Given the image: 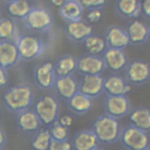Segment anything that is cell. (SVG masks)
<instances>
[{
  "mask_svg": "<svg viewBox=\"0 0 150 150\" xmlns=\"http://www.w3.org/2000/svg\"><path fill=\"white\" fill-rule=\"evenodd\" d=\"M33 102H34V97H33L32 88L26 83L14 84L9 87L4 94L5 107L9 111L15 114L30 109Z\"/></svg>",
  "mask_w": 150,
  "mask_h": 150,
  "instance_id": "obj_1",
  "label": "cell"
},
{
  "mask_svg": "<svg viewBox=\"0 0 150 150\" xmlns=\"http://www.w3.org/2000/svg\"><path fill=\"white\" fill-rule=\"evenodd\" d=\"M91 130L100 143L112 144L120 138L121 125L117 120L103 114L95 120Z\"/></svg>",
  "mask_w": 150,
  "mask_h": 150,
  "instance_id": "obj_2",
  "label": "cell"
},
{
  "mask_svg": "<svg viewBox=\"0 0 150 150\" xmlns=\"http://www.w3.org/2000/svg\"><path fill=\"white\" fill-rule=\"evenodd\" d=\"M33 111L36 114L41 124L50 127L59 118V100L50 94L43 95L33 102Z\"/></svg>",
  "mask_w": 150,
  "mask_h": 150,
  "instance_id": "obj_3",
  "label": "cell"
},
{
  "mask_svg": "<svg viewBox=\"0 0 150 150\" xmlns=\"http://www.w3.org/2000/svg\"><path fill=\"white\" fill-rule=\"evenodd\" d=\"M20 60L32 61L45 52V43L34 35H19L14 41Z\"/></svg>",
  "mask_w": 150,
  "mask_h": 150,
  "instance_id": "obj_4",
  "label": "cell"
},
{
  "mask_svg": "<svg viewBox=\"0 0 150 150\" xmlns=\"http://www.w3.org/2000/svg\"><path fill=\"white\" fill-rule=\"evenodd\" d=\"M118 141L127 150H144L150 145L148 132L139 130L130 124L121 129Z\"/></svg>",
  "mask_w": 150,
  "mask_h": 150,
  "instance_id": "obj_5",
  "label": "cell"
},
{
  "mask_svg": "<svg viewBox=\"0 0 150 150\" xmlns=\"http://www.w3.org/2000/svg\"><path fill=\"white\" fill-rule=\"evenodd\" d=\"M23 23L27 28L35 32H46L53 25V18L49 11L41 6L32 7L29 13L23 19Z\"/></svg>",
  "mask_w": 150,
  "mask_h": 150,
  "instance_id": "obj_6",
  "label": "cell"
},
{
  "mask_svg": "<svg viewBox=\"0 0 150 150\" xmlns=\"http://www.w3.org/2000/svg\"><path fill=\"white\" fill-rule=\"evenodd\" d=\"M150 77V66L142 61L135 60L127 64L124 68V80L129 84L141 86L145 83Z\"/></svg>",
  "mask_w": 150,
  "mask_h": 150,
  "instance_id": "obj_7",
  "label": "cell"
},
{
  "mask_svg": "<svg viewBox=\"0 0 150 150\" xmlns=\"http://www.w3.org/2000/svg\"><path fill=\"white\" fill-rule=\"evenodd\" d=\"M130 111V103L125 95L105 96L104 98V114L118 120L127 116Z\"/></svg>",
  "mask_w": 150,
  "mask_h": 150,
  "instance_id": "obj_8",
  "label": "cell"
},
{
  "mask_svg": "<svg viewBox=\"0 0 150 150\" xmlns=\"http://www.w3.org/2000/svg\"><path fill=\"white\" fill-rule=\"evenodd\" d=\"M34 81L36 86L42 90L53 89L54 82L56 79V74L54 70V63L52 62H43L34 68Z\"/></svg>",
  "mask_w": 150,
  "mask_h": 150,
  "instance_id": "obj_9",
  "label": "cell"
},
{
  "mask_svg": "<svg viewBox=\"0 0 150 150\" xmlns=\"http://www.w3.org/2000/svg\"><path fill=\"white\" fill-rule=\"evenodd\" d=\"M103 82L104 77L101 75H82L79 82V93L94 100L102 94Z\"/></svg>",
  "mask_w": 150,
  "mask_h": 150,
  "instance_id": "obj_10",
  "label": "cell"
},
{
  "mask_svg": "<svg viewBox=\"0 0 150 150\" xmlns=\"http://www.w3.org/2000/svg\"><path fill=\"white\" fill-rule=\"evenodd\" d=\"M102 61L104 64V68L112 73H118L123 70L127 64L128 60L122 49H114V48H107L102 55Z\"/></svg>",
  "mask_w": 150,
  "mask_h": 150,
  "instance_id": "obj_11",
  "label": "cell"
},
{
  "mask_svg": "<svg viewBox=\"0 0 150 150\" xmlns=\"http://www.w3.org/2000/svg\"><path fill=\"white\" fill-rule=\"evenodd\" d=\"M53 89L57 96L64 101H68L79 91V81L73 76H56Z\"/></svg>",
  "mask_w": 150,
  "mask_h": 150,
  "instance_id": "obj_12",
  "label": "cell"
},
{
  "mask_svg": "<svg viewBox=\"0 0 150 150\" xmlns=\"http://www.w3.org/2000/svg\"><path fill=\"white\" fill-rule=\"evenodd\" d=\"M104 69L101 56L86 54L77 59V71L81 75H100Z\"/></svg>",
  "mask_w": 150,
  "mask_h": 150,
  "instance_id": "obj_13",
  "label": "cell"
},
{
  "mask_svg": "<svg viewBox=\"0 0 150 150\" xmlns=\"http://www.w3.org/2000/svg\"><path fill=\"white\" fill-rule=\"evenodd\" d=\"M16 125L21 132L33 135L41 128V122L33 109H27L16 114Z\"/></svg>",
  "mask_w": 150,
  "mask_h": 150,
  "instance_id": "obj_14",
  "label": "cell"
},
{
  "mask_svg": "<svg viewBox=\"0 0 150 150\" xmlns=\"http://www.w3.org/2000/svg\"><path fill=\"white\" fill-rule=\"evenodd\" d=\"M64 33L67 38L73 42H83L88 36L93 34V28L87 22L79 20V21H71L67 22Z\"/></svg>",
  "mask_w": 150,
  "mask_h": 150,
  "instance_id": "obj_15",
  "label": "cell"
},
{
  "mask_svg": "<svg viewBox=\"0 0 150 150\" xmlns=\"http://www.w3.org/2000/svg\"><path fill=\"white\" fill-rule=\"evenodd\" d=\"M70 143L73 150H95L100 144L91 129H83L77 131L73 136Z\"/></svg>",
  "mask_w": 150,
  "mask_h": 150,
  "instance_id": "obj_16",
  "label": "cell"
},
{
  "mask_svg": "<svg viewBox=\"0 0 150 150\" xmlns=\"http://www.w3.org/2000/svg\"><path fill=\"white\" fill-rule=\"evenodd\" d=\"M104 41H105L107 48L122 49V50L130 43L125 29L117 26H111L105 30Z\"/></svg>",
  "mask_w": 150,
  "mask_h": 150,
  "instance_id": "obj_17",
  "label": "cell"
},
{
  "mask_svg": "<svg viewBox=\"0 0 150 150\" xmlns=\"http://www.w3.org/2000/svg\"><path fill=\"white\" fill-rule=\"evenodd\" d=\"M131 84H129L124 77H121L118 75H110L107 79H104L103 82V91L105 93V96H118V95H125L130 91Z\"/></svg>",
  "mask_w": 150,
  "mask_h": 150,
  "instance_id": "obj_18",
  "label": "cell"
},
{
  "mask_svg": "<svg viewBox=\"0 0 150 150\" xmlns=\"http://www.w3.org/2000/svg\"><path fill=\"white\" fill-rule=\"evenodd\" d=\"M20 57L16 50V46L13 41L0 40V66L8 69L19 62Z\"/></svg>",
  "mask_w": 150,
  "mask_h": 150,
  "instance_id": "obj_19",
  "label": "cell"
},
{
  "mask_svg": "<svg viewBox=\"0 0 150 150\" xmlns=\"http://www.w3.org/2000/svg\"><path fill=\"white\" fill-rule=\"evenodd\" d=\"M84 8L80 4L79 0H64L63 4L59 7V13L62 19L67 22L82 20Z\"/></svg>",
  "mask_w": 150,
  "mask_h": 150,
  "instance_id": "obj_20",
  "label": "cell"
},
{
  "mask_svg": "<svg viewBox=\"0 0 150 150\" xmlns=\"http://www.w3.org/2000/svg\"><path fill=\"white\" fill-rule=\"evenodd\" d=\"M129 124L143 130L145 132L150 131V109L138 107L129 111Z\"/></svg>",
  "mask_w": 150,
  "mask_h": 150,
  "instance_id": "obj_21",
  "label": "cell"
},
{
  "mask_svg": "<svg viewBox=\"0 0 150 150\" xmlns=\"http://www.w3.org/2000/svg\"><path fill=\"white\" fill-rule=\"evenodd\" d=\"M148 29L149 27L141 20H132L125 29L129 38V42L131 45H141L144 41H146Z\"/></svg>",
  "mask_w": 150,
  "mask_h": 150,
  "instance_id": "obj_22",
  "label": "cell"
},
{
  "mask_svg": "<svg viewBox=\"0 0 150 150\" xmlns=\"http://www.w3.org/2000/svg\"><path fill=\"white\" fill-rule=\"evenodd\" d=\"M67 107L70 110V112H73L75 115H84L91 109L93 98L77 91L74 96H71L67 101Z\"/></svg>",
  "mask_w": 150,
  "mask_h": 150,
  "instance_id": "obj_23",
  "label": "cell"
},
{
  "mask_svg": "<svg viewBox=\"0 0 150 150\" xmlns=\"http://www.w3.org/2000/svg\"><path fill=\"white\" fill-rule=\"evenodd\" d=\"M54 70L56 76H70L77 70V59L73 55H62L56 60Z\"/></svg>",
  "mask_w": 150,
  "mask_h": 150,
  "instance_id": "obj_24",
  "label": "cell"
},
{
  "mask_svg": "<svg viewBox=\"0 0 150 150\" xmlns=\"http://www.w3.org/2000/svg\"><path fill=\"white\" fill-rule=\"evenodd\" d=\"M7 12L13 19H25L26 15L29 13L32 6L28 0H14L7 2Z\"/></svg>",
  "mask_w": 150,
  "mask_h": 150,
  "instance_id": "obj_25",
  "label": "cell"
},
{
  "mask_svg": "<svg viewBox=\"0 0 150 150\" xmlns=\"http://www.w3.org/2000/svg\"><path fill=\"white\" fill-rule=\"evenodd\" d=\"M116 9L122 16L129 19L137 18L141 13L139 2L137 0H117Z\"/></svg>",
  "mask_w": 150,
  "mask_h": 150,
  "instance_id": "obj_26",
  "label": "cell"
},
{
  "mask_svg": "<svg viewBox=\"0 0 150 150\" xmlns=\"http://www.w3.org/2000/svg\"><path fill=\"white\" fill-rule=\"evenodd\" d=\"M50 141L52 137L49 129L40 128L35 134H33V137L30 139V148L32 150H48Z\"/></svg>",
  "mask_w": 150,
  "mask_h": 150,
  "instance_id": "obj_27",
  "label": "cell"
},
{
  "mask_svg": "<svg viewBox=\"0 0 150 150\" xmlns=\"http://www.w3.org/2000/svg\"><path fill=\"white\" fill-rule=\"evenodd\" d=\"M82 43L84 45L86 50L90 55L100 56L107 49V45H105L104 39L103 38H100V36H97L95 34H91L90 36H88Z\"/></svg>",
  "mask_w": 150,
  "mask_h": 150,
  "instance_id": "obj_28",
  "label": "cell"
},
{
  "mask_svg": "<svg viewBox=\"0 0 150 150\" xmlns=\"http://www.w3.org/2000/svg\"><path fill=\"white\" fill-rule=\"evenodd\" d=\"M19 36L15 22L9 18H0V40L15 41Z\"/></svg>",
  "mask_w": 150,
  "mask_h": 150,
  "instance_id": "obj_29",
  "label": "cell"
},
{
  "mask_svg": "<svg viewBox=\"0 0 150 150\" xmlns=\"http://www.w3.org/2000/svg\"><path fill=\"white\" fill-rule=\"evenodd\" d=\"M49 132H50V137L52 139L55 141H68L69 139V131L68 128L63 127L59 120L55 121L50 127H49Z\"/></svg>",
  "mask_w": 150,
  "mask_h": 150,
  "instance_id": "obj_30",
  "label": "cell"
},
{
  "mask_svg": "<svg viewBox=\"0 0 150 150\" xmlns=\"http://www.w3.org/2000/svg\"><path fill=\"white\" fill-rule=\"evenodd\" d=\"M48 150H73L70 141H55L52 139Z\"/></svg>",
  "mask_w": 150,
  "mask_h": 150,
  "instance_id": "obj_31",
  "label": "cell"
},
{
  "mask_svg": "<svg viewBox=\"0 0 150 150\" xmlns=\"http://www.w3.org/2000/svg\"><path fill=\"white\" fill-rule=\"evenodd\" d=\"M84 9H97L101 8L107 0H79Z\"/></svg>",
  "mask_w": 150,
  "mask_h": 150,
  "instance_id": "obj_32",
  "label": "cell"
},
{
  "mask_svg": "<svg viewBox=\"0 0 150 150\" xmlns=\"http://www.w3.org/2000/svg\"><path fill=\"white\" fill-rule=\"evenodd\" d=\"M87 19L89 22H98L101 19H102V11L100 8L97 9H89L88 13H87Z\"/></svg>",
  "mask_w": 150,
  "mask_h": 150,
  "instance_id": "obj_33",
  "label": "cell"
},
{
  "mask_svg": "<svg viewBox=\"0 0 150 150\" xmlns=\"http://www.w3.org/2000/svg\"><path fill=\"white\" fill-rule=\"evenodd\" d=\"M139 9L145 18L150 19V0H142L139 2Z\"/></svg>",
  "mask_w": 150,
  "mask_h": 150,
  "instance_id": "obj_34",
  "label": "cell"
},
{
  "mask_svg": "<svg viewBox=\"0 0 150 150\" xmlns=\"http://www.w3.org/2000/svg\"><path fill=\"white\" fill-rule=\"evenodd\" d=\"M7 82H8L7 69H5V68H2V67L0 66V89L4 88V87H6Z\"/></svg>",
  "mask_w": 150,
  "mask_h": 150,
  "instance_id": "obj_35",
  "label": "cell"
},
{
  "mask_svg": "<svg viewBox=\"0 0 150 150\" xmlns=\"http://www.w3.org/2000/svg\"><path fill=\"white\" fill-rule=\"evenodd\" d=\"M59 122H60L63 127L69 128V127L71 125V123H73V118H71V116H70V115H62V116H61V118L59 120Z\"/></svg>",
  "mask_w": 150,
  "mask_h": 150,
  "instance_id": "obj_36",
  "label": "cell"
},
{
  "mask_svg": "<svg viewBox=\"0 0 150 150\" xmlns=\"http://www.w3.org/2000/svg\"><path fill=\"white\" fill-rule=\"evenodd\" d=\"M6 132H5V130L0 127V150L1 149H4V146H5V144H6Z\"/></svg>",
  "mask_w": 150,
  "mask_h": 150,
  "instance_id": "obj_37",
  "label": "cell"
},
{
  "mask_svg": "<svg viewBox=\"0 0 150 150\" xmlns=\"http://www.w3.org/2000/svg\"><path fill=\"white\" fill-rule=\"evenodd\" d=\"M50 1H52V4H53L54 6L60 7V6L63 4V1H64V0H50Z\"/></svg>",
  "mask_w": 150,
  "mask_h": 150,
  "instance_id": "obj_38",
  "label": "cell"
},
{
  "mask_svg": "<svg viewBox=\"0 0 150 150\" xmlns=\"http://www.w3.org/2000/svg\"><path fill=\"white\" fill-rule=\"evenodd\" d=\"M148 41H150V27L148 29Z\"/></svg>",
  "mask_w": 150,
  "mask_h": 150,
  "instance_id": "obj_39",
  "label": "cell"
},
{
  "mask_svg": "<svg viewBox=\"0 0 150 150\" xmlns=\"http://www.w3.org/2000/svg\"><path fill=\"white\" fill-rule=\"evenodd\" d=\"M95 150H105V149H104V148H102V146H97Z\"/></svg>",
  "mask_w": 150,
  "mask_h": 150,
  "instance_id": "obj_40",
  "label": "cell"
},
{
  "mask_svg": "<svg viewBox=\"0 0 150 150\" xmlns=\"http://www.w3.org/2000/svg\"><path fill=\"white\" fill-rule=\"evenodd\" d=\"M144 150H150V145H149V146H148V148H145V149H144Z\"/></svg>",
  "mask_w": 150,
  "mask_h": 150,
  "instance_id": "obj_41",
  "label": "cell"
},
{
  "mask_svg": "<svg viewBox=\"0 0 150 150\" xmlns=\"http://www.w3.org/2000/svg\"><path fill=\"white\" fill-rule=\"evenodd\" d=\"M9 1H14V0H6V2H9Z\"/></svg>",
  "mask_w": 150,
  "mask_h": 150,
  "instance_id": "obj_42",
  "label": "cell"
},
{
  "mask_svg": "<svg viewBox=\"0 0 150 150\" xmlns=\"http://www.w3.org/2000/svg\"><path fill=\"white\" fill-rule=\"evenodd\" d=\"M0 18H1V9H0Z\"/></svg>",
  "mask_w": 150,
  "mask_h": 150,
  "instance_id": "obj_43",
  "label": "cell"
},
{
  "mask_svg": "<svg viewBox=\"0 0 150 150\" xmlns=\"http://www.w3.org/2000/svg\"><path fill=\"white\" fill-rule=\"evenodd\" d=\"M137 1H138V2H141V1H142V0H137Z\"/></svg>",
  "mask_w": 150,
  "mask_h": 150,
  "instance_id": "obj_44",
  "label": "cell"
},
{
  "mask_svg": "<svg viewBox=\"0 0 150 150\" xmlns=\"http://www.w3.org/2000/svg\"><path fill=\"white\" fill-rule=\"evenodd\" d=\"M1 150H4V149H1Z\"/></svg>",
  "mask_w": 150,
  "mask_h": 150,
  "instance_id": "obj_45",
  "label": "cell"
},
{
  "mask_svg": "<svg viewBox=\"0 0 150 150\" xmlns=\"http://www.w3.org/2000/svg\"><path fill=\"white\" fill-rule=\"evenodd\" d=\"M149 109H150V108H149Z\"/></svg>",
  "mask_w": 150,
  "mask_h": 150,
  "instance_id": "obj_46",
  "label": "cell"
}]
</instances>
